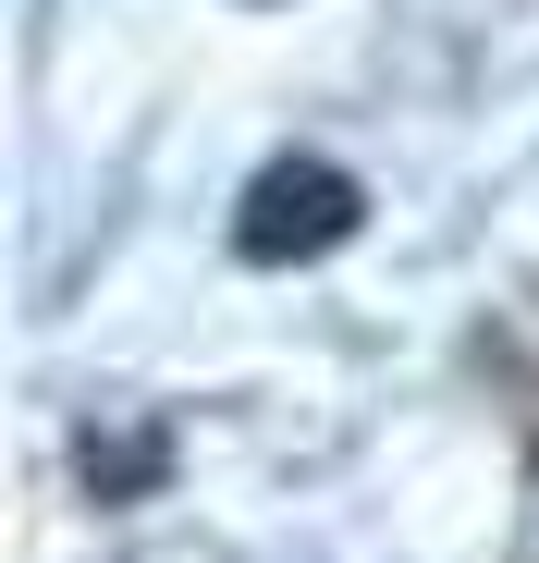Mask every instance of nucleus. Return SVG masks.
<instances>
[{"instance_id":"obj_1","label":"nucleus","mask_w":539,"mask_h":563,"mask_svg":"<svg viewBox=\"0 0 539 563\" xmlns=\"http://www.w3.org/2000/svg\"><path fill=\"white\" fill-rule=\"evenodd\" d=\"M245 257H319V245H343L355 233V172H331V159H270L257 184H245Z\"/></svg>"}]
</instances>
